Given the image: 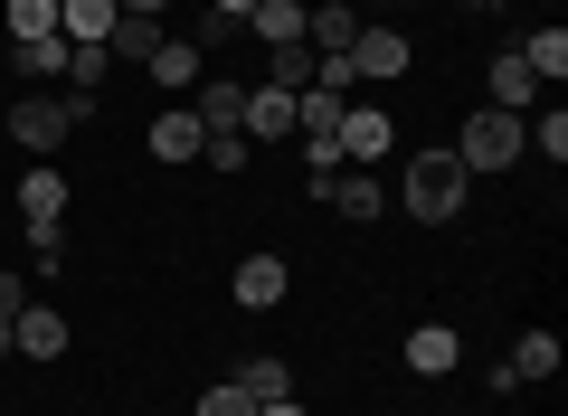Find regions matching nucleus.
Masks as SVG:
<instances>
[{"label": "nucleus", "instance_id": "nucleus-2", "mask_svg": "<svg viewBox=\"0 0 568 416\" xmlns=\"http://www.w3.org/2000/svg\"><path fill=\"white\" fill-rule=\"evenodd\" d=\"M530 114H503V104H484V114H465V133L446 142L455 161H465V180H484V171H511V161L530 152V133H521Z\"/></svg>", "mask_w": 568, "mask_h": 416}, {"label": "nucleus", "instance_id": "nucleus-3", "mask_svg": "<svg viewBox=\"0 0 568 416\" xmlns=\"http://www.w3.org/2000/svg\"><path fill=\"white\" fill-rule=\"evenodd\" d=\"M10 142H20L29 161L67 152V142H77V114H67V95H20V104H10Z\"/></svg>", "mask_w": 568, "mask_h": 416}, {"label": "nucleus", "instance_id": "nucleus-4", "mask_svg": "<svg viewBox=\"0 0 568 416\" xmlns=\"http://www.w3.org/2000/svg\"><path fill=\"white\" fill-rule=\"evenodd\" d=\"M388 152H398V123L379 104H342V171H379Z\"/></svg>", "mask_w": 568, "mask_h": 416}, {"label": "nucleus", "instance_id": "nucleus-24", "mask_svg": "<svg viewBox=\"0 0 568 416\" xmlns=\"http://www.w3.org/2000/svg\"><path fill=\"white\" fill-rule=\"evenodd\" d=\"M104 48H114V58H152V48H162V20H133V10H123Z\"/></svg>", "mask_w": 568, "mask_h": 416}, {"label": "nucleus", "instance_id": "nucleus-26", "mask_svg": "<svg viewBox=\"0 0 568 416\" xmlns=\"http://www.w3.org/2000/svg\"><path fill=\"white\" fill-rule=\"evenodd\" d=\"M246 152H256L246 133H209V142H200V161H209L219 180H237V171H246Z\"/></svg>", "mask_w": 568, "mask_h": 416}, {"label": "nucleus", "instance_id": "nucleus-12", "mask_svg": "<svg viewBox=\"0 0 568 416\" xmlns=\"http://www.w3.org/2000/svg\"><path fill=\"white\" fill-rule=\"evenodd\" d=\"M284 284H294V275H284V256H237V303H246V313H275Z\"/></svg>", "mask_w": 568, "mask_h": 416}, {"label": "nucleus", "instance_id": "nucleus-27", "mask_svg": "<svg viewBox=\"0 0 568 416\" xmlns=\"http://www.w3.org/2000/svg\"><path fill=\"white\" fill-rule=\"evenodd\" d=\"M521 133H530V152H549V171L568 161V114H559V104H549L540 123H521Z\"/></svg>", "mask_w": 568, "mask_h": 416}, {"label": "nucleus", "instance_id": "nucleus-31", "mask_svg": "<svg viewBox=\"0 0 568 416\" xmlns=\"http://www.w3.org/2000/svg\"><path fill=\"white\" fill-rule=\"evenodd\" d=\"M114 10H133V20H162V10H171V0H114Z\"/></svg>", "mask_w": 568, "mask_h": 416}, {"label": "nucleus", "instance_id": "nucleus-34", "mask_svg": "<svg viewBox=\"0 0 568 416\" xmlns=\"http://www.w3.org/2000/svg\"><path fill=\"white\" fill-rule=\"evenodd\" d=\"M540 10H549V20H559V0H540Z\"/></svg>", "mask_w": 568, "mask_h": 416}, {"label": "nucleus", "instance_id": "nucleus-23", "mask_svg": "<svg viewBox=\"0 0 568 416\" xmlns=\"http://www.w3.org/2000/svg\"><path fill=\"white\" fill-rule=\"evenodd\" d=\"M10 48H20V77H67V58H77L67 39H10Z\"/></svg>", "mask_w": 568, "mask_h": 416}, {"label": "nucleus", "instance_id": "nucleus-17", "mask_svg": "<svg viewBox=\"0 0 568 416\" xmlns=\"http://www.w3.org/2000/svg\"><path fill=\"white\" fill-rule=\"evenodd\" d=\"M265 133H294V95L284 85H246V142H265Z\"/></svg>", "mask_w": 568, "mask_h": 416}, {"label": "nucleus", "instance_id": "nucleus-18", "mask_svg": "<svg viewBox=\"0 0 568 416\" xmlns=\"http://www.w3.org/2000/svg\"><path fill=\"white\" fill-rule=\"evenodd\" d=\"M246 29H256L265 48H294V39H304V0H256V10H246Z\"/></svg>", "mask_w": 568, "mask_h": 416}, {"label": "nucleus", "instance_id": "nucleus-33", "mask_svg": "<svg viewBox=\"0 0 568 416\" xmlns=\"http://www.w3.org/2000/svg\"><path fill=\"white\" fill-rule=\"evenodd\" d=\"M256 416H304V407H294V397H275V407H256Z\"/></svg>", "mask_w": 568, "mask_h": 416}, {"label": "nucleus", "instance_id": "nucleus-15", "mask_svg": "<svg viewBox=\"0 0 568 416\" xmlns=\"http://www.w3.org/2000/svg\"><path fill=\"white\" fill-rule=\"evenodd\" d=\"M58 209H67V171H48V161H39V171L20 180V219L29 227H58Z\"/></svg>", "mask_w": 568, "mask_h": 416}, {"label": "nucleus", "instance_id": "nucleus-16", "mask_svg": "<svg viewBox=\"0 0 568 416\" xmlns=\"http://www.w3.org/2000/svg\"><path fill=\"white\" fill-rule=\"evenodd\" d=\"M521 67H530L540 85H559V77H568V29H559V20H540V29L521 39Z\"/></svg>", "mask_w": 568, "mask_h": 416}, {"label": "nucleus", "instance_id": "nucleus-30", "mask_svg": "<svg viewBox=\"0 0 568 416\" xmlns=\"http://www.w3.org/2000/svg\"><path fill=\"white\" fill-rule=\"evenodd\" d=\"M20 303H29V284H20V275H0V322L20 313Z\"/></svg>", "mask_w": 568, "mask_h": 416}, {"label": "nucleus", "instance_id": "nucleus-8", "mask_svg": "<svg viewBox=\"0 0 568 416\" xmlns=\"http://www.w3.org/2000/svg\"><path fill=\"white\" fill-rule=\"evenodd\" d=\"M10 351L20 359H58L67 351V313L58 303H20V313H10Z\"/></svg>", "mask_w": 568, "mask_h": 416}, {"label": "nucleus", "instance_id": "nucleus-7", "mask_svg": "<svg viewBox=\"0 0 568 416\" xmlns=\"http://www.w3.org/2000/svg\"><path fill=\"white\" fill-rule=\"evenodd\" d=\"M190 114H200V133H246V85L237 77H200L190 85Z\"/></svg>", "mask_w": 568, "mask_h": 416}, {"label": "nucleus", "instance_id": "nucleus-28", "mask_svg": "<svg viewBox=\"0 0 568 416\" xmlns=\"http://www.w3.org/2000/svg\"><path fill=\"white\" fill-rule=\"evenodd\" d=\"M29 275H67V237H58V227H29Z\"/></svg>", "mask_w": 568, "mask_h": 416}, {"label": "nucleus", "instance_id": "nucleus-32", "mask_svg": "<svg viewBox=\"0 0 568 416\" xmlns=\"http://www.w3.org/2000/svg\"><path fill=\"white\" fill-rule=\"evenodd\" d=\"M209 10H219V20H237V29H246V10H256V0H209Z\"/></svg>", "mask_w": 568, "mask_h": 416}, {"label": "nucleus", "instance_id": "nucleus-11", "mask_svg": "<svg viewBox=\"0 0 568 416\" xmlns=\"http://www.w3.org/2000/svg\"><path fill=\"white\" fill-rule=\"evenodd\" d=\"M114 20H123L114 0H58V39L67 48H104V39H114Z\"/></svg>", "mask_w": 568, "mask_h": 416}, {"label": "nucleus", "instance_id": "nucleus-20", "mask_svg": "<svg viewBox=\"0 0 568 416\" xmlns=\"http://www.w3.org/2000/svg\"><path fill=\"white\" fill-rule=\"evenodd\" d=\"M256 85H284V95H304V85H313V48L304 39H294V48H265V77Z\"/></svg>", "mask_w": 568, "mask_h": 416}, {"label": "nucleus", "instance_id": "nucleus-13", "mask_svg": "<svg viewBox=\"0 0 568 416\" xmlns=\"http://www.w3.org/2000/svg\"><path fill=\"white\" fill-rule=\"evenodd\" d=\"M142 77L162 85V95H190V85H200V48H190V39H162L152 58H142Z\"/></svg>", "mask_w": 568, "mask_h": 416}, {"label": "nucleus", "instance_id": "nucleus-9", "mask_svg": "<svg viewBox=\"0 0 568 416\" xmlns=\"http://www.w3.org/2000/svg\"><path fill=\"white\" fill-rule=\"evenodd\" d=\"M398 359H407V378H446L455 359H465V341H455V322H417Z\"/></svg>", "mask_w": 568, "mask_h": 416}, {"label": "nucleus", "instance_id": "nucleus-6", "mask_svg": "<svg viewBox=\"0 0 568 416\" xmlns=\"http://www.w3.org/2000/svg\"><path fill=\"white\" fill-rule=\"evenodd\" d=\"M342 58H351V77H379V85H388V77H407V58H417V48H407L398 29H369V20H361V39H351Z\"/></svg>", "mask_w": 568, "mask_h": 416}, {"label": "nucleus", "instance_id": "nucleus-22", "mask_svg": "<svg viewBox=\"0 0 568 416\" xmlns=\"http://www.w3.org/2000/svg\"><path fill=\"white\" fill-rule=\"evenodd\" d=\"M0 20H10V39H58V0H10Z\"/></svg>", "mask_w": 568, "mask_h": 416}, {"label": "nucleus", "instance_id": "nucleus-29", "mask_svg": "<svg viewBox=\"0 0 568 416\" xmlns=\"http://www.w3.org/2000/svg\"><path fill=\"white\" fill-rule=\"evenodd\" d=\"M200 416H256V407H246V388L227 378V388H209V397H200Z\"/></svg>", "mask_w": 568, "mask_h": 416}, {"label": "nucleus", "instance_id": "nucleus-10", "mask_svg": "<svg viewBox=\"0 0 568 416\" xmlns=\"http://www.w3.org/2000/svg\"><path fill=\"white\" fill-rule=\"evenodd\" d=\"M323 199H332V219H351V227H369V219L388 209L379 171H342V180H323Z\"/></svg>", "mask_w": 568, "mask_h": 416}, {"label": "nucleus", "instance_id": "nucleus-19", "mask_svg": "<svg viewBox=\"0 0 568 416\" xmlns=\"http://www.w3.org/2000/svg\"><path fill=\"white\" fill-rule=\"evenodd\" d=\"M503 369H511V378H559V332H521Z\"/></svg>", "mask_w": 568, "mask_h": 416}, {"label": "nucleus", "instance_id": "nucleus-1", "mask_svg": "<svg viewBox=\"0 0 568 416\" xmlns=\"http://www.w3.org/2000/svg\"><path fill=\"white\" fill-rule=\"evenodd\" d=\"M465 190H474V180H465L455 152H407V171H398V209L417 227H446L455 209H465Z\"/></svg>", "mask_w": 568, "mask_h": 416}, {"label": "nucleus", "instance_id": "nucleus-35", "mask_svg": "<svg viewBox=\"0 0 568 416\" xmlns=\"http://www.w3.org/2000/svg\"><path fill=\"white\" fill-rule=\"evenodd\" d=\"M465 10H493V0H465Z\"/></svg>", "mask_w": 568, "mask_h": 416}, {"label": "nucleus", "instance_id": "nucleus-25", "mask_svg": "<svg viewBox=\"0 0 568 416\" xmlns=\"http://www.w3.org/2000/svg\"><path fill=\"white\" fill-rule=\"evenodd\" d=\"M304 171H313V199H323V180H342V133H304Z\"/></svg>", "mask_w": 568, "mask_h": 416}, {"label": "nucleus", "instance_id": "nucleus-21", "mask_svg": "<svg viewBox=\"0 0 568 416\" xmlns=\"http://www.w3.org/2000/svg\"><path fill=\"white\" fill-rule=\"evenodd\" d=\"M237 388H246V407H275V397H294V369H284V359H246Z\"/></svg>", "mask_w": 568, "mask_h": 416}, {"label": "nucleus", "instance_id": "nucleus-5", "mask_svg": "<svg viewBox=\"0 0 568 416\" xmlns=\"http://www.w3.org/2000/svg\"><path fill=\"white\" fill-rule=\"evenodd\" d=\"M200 114H190V104H162V114H152V133H142V152L162 161V171H181V161H200Z\"/></svg>", "mask_w": 568, "mask_h": 416}, {"label": "nucleus", "instance_id": "nucleus-14", "mask_svg": "<svg viewBox=\"0 0 568 416\" xmlns=\"http://www.w3.org/2000/svg\"><path fill=\"white\" fill-rule=\"evenodd\" d=\"M493 104H503V114H530V104H540V77L521 67V48H503V58H493Z\"/></svg>", "mask_w": 568, "mask_h": 416}]
</instances>
